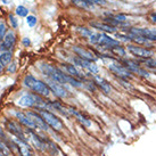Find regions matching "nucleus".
<instances>
[{
	"mask_svg": "<svg viewBox=\"0 0 156 156\" xmlns=\"http://www.w3.org/2000/svg\"><path fill=\"white\" fill-rule=\"evenodd\" d=\"M18 105H21L23 107H32V108L37 109H51V105H50V100L47 101L42 98V96L38 95V94H29V95L23 96L22 98L18 100Z\"/></svg>",
	"mask_w": 156,
	"mask_h": 156,
	"instance_id": "nucleus-1",
	"label": "nucleus"
},
{
	"mask_svg": "<svg viewBox=\"0 0 156 156\" xmlns=\"http://www.w3.org/2000/svg\"><path fill=\"white\" fill-rule=\"evenodd\" d=\"M24 86L31 89L32 91H34L35 94L42 96V97H48L50 95V88L48 87L47 83L40 81L38 79H35L32 75H26L24 78Z\"/></svg>",
	"mask_w": 156,
	"mask_h": 156,
	"instance_id": "nucleus-2",
	"label": "nucleus"
},
{
	"mask_svg": "<svg viewBox=\"0 0 156 156\" xmlns=\"http://www.w3.org/2000/svg\"><path fill=\"white\" fill-rule=\"evenodd\" d=\"M41 71L44 72V75H47L48 78L55 82L63 84V86L67 83V74H65L58 67L51 66L49 64H44V65H41Z\"/></svg>",
	"mask_w": 156,
	"mask_h": 156,
	"instance_id": "nucleus-3",
	"label": "nucleus"
},
{
	"mask_svg": "<svg viewBox=\"0 0 156 156\" xmlns=\"http://www.w3.org/2000/svg\"><path fill=\"white\" fill-rule=\"evenodd\" d=\"M37 112L42 116V119H44V122L47 123L48 126H50V128H52L55 131H61L62 129L64 128L63 122H62L54 113L50 112V111H48V109H39V111H37Z\"/></svg>",
	"mask_w": 156,
	"mask_h": 156,
	"instance_id": "nucleus-4",
	"label": "nucleus"
},
{
	"mask_svg": "<svg viewBox=\"0 0 156 156\" xmlns=\"http://www.w3.org/2000/svg\"><path fill=\"white\" fill-rule=\"evenodd\" d=\"M108 69L111 72H113L120 79L129 80V79L132 78V73L123 64H121L120 62H112V63H109Z\"/></svg>",
	"mask_w": 156,
	"mask_h": 156,
	"instance_id": "nucleus-5",
	"label": "nucleus"
},
{
	"mask_svg": "<svg viewBox=\"0 0 156 156\" xmlns=\"http://www.w3.org/2000/svg\"><path fill=\"white\" fill-rule=\"evenodd\" d=\"M128 33L145 38V39H147L151 42H156L155 30H149V29H144V27H131V29L128 30Z\"/></svg>",
	"mask_w": 156,
	"mask_h": 156,
	"instance_id": "nucleus-6",
	"label": "nucleus"
},
{
	"mask_svg": "<svg viewBox=\"0 0 156 156\" xmlns=\"http://www.w3.org/2000/svg\"><path fill=\"white\" fill-rule=\"evenodd\" d=\"M126 50L130 52L131 55H133V56H136V57H139V58H144V59H145V58H149V57L153 56V54H154L151 49L140 47V46H137V44H128Z\"/></svg>",
	"mask_w": 156,
	"mask_h": 156,
	"instance_id": "nucleus-7",
	"label": "nucleus"
},
{
	"mask_svg": "<svg viewBox=\"0 0 156 156\" xmlns=\"http://www.w3.org/2000/svg\"><path fill=\"white\" fill-rule=\"evenodd\" d=\"M26 138L29 141L32 143V145L34 146L38 151H41V152H44L46 151V145H44V137H40L37 133H34L32 129H29L27 131H25Z\"/></svg>",
	"mask_w": 156,
	"mask_h": 156,
	"instance_id": "nucleus-8",
	"label": "nucleus"
},
{
	"mask_svg": "<svg viewBox=\"0 0 156 156\" xmlns=\"http://www.w3.org/2000/svg\"><path fill=\"white\" fill-rule=\"evenodd\" d=\"M122 64L126 66L131 73H136V74H138V75H140V76H144V78H148V76H149V73H148L146 69H144L143 67H140L138 62L126 59V61H123Z\"/></svg>",
	"mask_w": 156,
	"mask_h": 156,
	"instance_id": "nucleus-9",
	"label": "nucleus"
},
{
	"mask_svg": "<svg viewBox=\"0 0 156 156\" xmlns=\"http://www.w3.org/2000/svg\"><path fill=\"white\" fill-rule=\"evenodd\" d=\"M6 129H7L12 134H14L17 139H21V140H23V141H27L25 131L23 130L17 123L7 120V121H6Z\"/></svg>",
	"mask_w": 156,
	"mask_h": 156,
	"instance_id": "nucleus-10",
	"label": "nucleus"
},
{
	"mask_svg": "<svg viewBox=\"0 0 156 156\" xmlns=\"http://www.w3.org/2000/svg\"><path fill=\"white\" fill-rule=\"evenodd\" d=\"M97 44L101 48L112 50V49H114L115 47H119V46H120V41L113 39V38L108 37L107 34H105V33H101V34H99V39H98Z\"/></svg>",
	"mask_w": 156,
	"mask_h": 156,
	"instance_id": "nucleus-11",
	"label": "nucleus"
},
{
	"mask_svg": "<svg viewBox=\"0 0 156 156\" xmlns=\"http://www.w3.org/2000/svg\"><path fill=\"white\" fill-rule=\"evenodd\" d=\"M47 84L48 87L50 88L52 94L56 97H58V98H66L69 96V91L63 87V84H59V83L55 82V81H52L50 79L47 81Z\"/></svg>",
	"mask_w": 156,
	"mask_h": 156,
	"instance_id": "nucleus-12",
	"label": "nucleus"
},
{
	"mask_svg": "<svg viewBox=\"0 0 156 156\" xmlns=\"http://www.w3.org/2000/svg\"><path fill=\"white\" fill-rule=\"evenodd\" d=\"M73 62L75 64H78L79 66H81L83 69H88L90 73L95 74V75L99 72V69H98V66L95 64V62L86 61V59H83L81 57H75V58H73Z\"/></svg>",
	"mask_w": 156,
	"mask_h": 156,
	"instance_id": "nucleus-13",
	"label": "nucleus"
},
{
	"mask_svg": "<svg viewBox=\"0 0 156 156\" xmlns=\"http://www.w3.org/2000/svg\"><path fill=\"white\" fill-rule=\"evenodd\" d=\"M26 114H27V115L30 116L31 120L33 121V123H34L35 126H37V129H41V130H44V131L49 130V126L44 122L42 116H41L38 112H27Z\"/></svg>",
	"mask_w": 156,
	"mask_h": 156,
	"instance_id": "nucleus-14",
	"label": "nucleus"
},
{
	"mask_svg": "<svg viewBox=\"0 0 156 156\" xmlns=\"http://www.w3.org/2000/svg\"><path fill=\"white\" fill-rule=\"evenodd\" d=\"M69 112L72 116H74L78 120V122L81 126H83L84 128H90L91 126V121L89 120V117L86 116L83 113H81L78 109H75L74 107H69Z\"/></svg>",
	"mask_w": 156,
	"mask_h": 156,
	"instance_id": "nucleus-15",
	"label": "nucleus"
},
{
	"mask_svg": "<svg viewBox=\"0 0 156 156\" xmlns=\"http://www.w3.org/2000/svg\"><path fill=\"white\" fill-rule=\"evenodd\" d=\"M15 44V34L13 32H7L5 38L2 39V42L0 44V51H9Z\"/></svg>",
	"mask_w": 156,
	"mask_h": 156,
	"instance_id": "nucleus-16",
	"label": "nucleus"
},
{
	"mask_svg": "<svg viewBox=\"0 0 156 156\" xmlns=\"http://www.w3.org/2000/svg\"><path fill=\"white\" fill-rule=\"evenodd\" d=\"M73 51L78 55V57H81L83 59L89 62H95L97 59L96 55L92 51L88 50V49H84L83 47H79V46H74L73 47Z\"/></svg>",
	"mask_w": 156,
	"mask_h": 156,
	"instance_id": "nucleus-17",
	"label": "nucleus"
},
{
	"mask_svg": "<svg viewBox=\"0 0 156 156\" xmlns=\"http://www.w3.org/2000/svg\"><path fill=\"white\" fill-rule=\"evenodd\" d=\"M15 144H16V148H17V151L21 156H34V154L32 152V149H31L30 145L27 144V141H23L21 139L16 138Z\"/></svg>",
	"mask_w": 156,
	"mask_h": 156,
	"instance_id": "nucleus-18",
	"label": "nucleus"
},
{
	"mask_svg": "<svg viewBox=\"0 0 156 156\" xmlns=\"http://www.w3.org/2000/svg\"><path fill=\"white\" fill-rule=\"evenodd\" d=\"M15 116H16V119L18 120V122L24 124L27 129H32V130H33V129H37V126H35V124L33 123V121L31 120L30 116H29L26 113L16 112L15 113Z\"/></svg>",
	"mask_w": 156,
	"mask_h": 156,
	"instance_id": "nucleus-19",
	"label": "nucleus"
},
{
	"mask_svg": "<svg viewBox=\"0 0 156 156\" xmlns=\"http://www.w3.org/2000/svg\"><path fill=\"white\" fill-rule=\"evenodd\" d=\"M94 82H95L96 86L99 88V89H101V91L105 92L106 95H109V94H111V91H112V86H111L105 79L100 78V76H98V75H95V76H94Z\"/></svg>",
	"mask_w": 156,
	"mask_h": 156,
	"instance_id": "nucleus-20",
	"label": "nucleus"
},
{
	"mask_svg": "<svg viewBox=\"0 0 156 156\" xmlns=\"http://www.w3.org/2000/svg\"><path fill=\"white\" fill-rule=\"evenodd\" d=\"M90 25L94 27V29H97V30L101 31V32H105V33H114L116 32V27L115 26H112L107 24V23H101V22H91Z\"/></svg>",
	"mask_w": 156,
	"mask_h": 156,
	"instance_id": "nucleus-21",
	"label": "nucleus"
},
{
	"mask_svg": "<svg viewBox=\"0 0 156 156\" xmlns=\"http://www.w3.org/2000/svg\"><path fill=\"white\" fill-rule=\"evenodd\" d=\"M50 105H51V109H56L59 113H62L63 115H66V116H71V114L69 112V107H66L62 104L61 101H51L50 100Z\"/></svg>",
	"mask_w": 156,
	"mask_h": 156,
	"instance_id": "nucleus-22",
	"label": "nucleus"
},
{
	"mask_svg": "<svg viewBox=\"0 0 156 156\" xmlns=\"http://www.w3.org/2000/svg\"><path fill=\"white\" fill-rule=\"evenodd\" d=\"M63 66L65 67L66 72H67V74H69V75H71V76H74V78H76V79L82 78L81 73L79 72L78 69H76V67H75L74 65H72V64H63Z\"/></svg>",
	"mask_w": 156,
	"mask_h": 156,
	"instance_id": "nucleus-23",
	"label": "nucleus"
},
{
	"mask_svg": "<svg viewBox=\"0 0 156 156\" xmlns=\"http://www.w3.org/2000/svg\"><path fill=\"white\" fill-rule=\"evenodd\" d=\"M12 52L10 51H4L0 54V64L4 66V65H8L10 61H12Z\"/></svg>",
	"mask_w": 156,
	"mask_h": 156,
	"instance_id": "nucleus-24",
	"label": "nucleus"
},
{
	"mask_svg": "<svg viewBox=\"0 0 156 156\" xmlns=\"http://www.w3.org/2000/svg\"><path fill=\"white\" fill-rule=\"evenodd\" d=\"M143 63L148 69H156V58H153V57L145 58L143 61Z\"/></svg>",
	"mask_w": 156,
	"mask_h": 156,
	"instance_id": "nucleus-25",
	"label": "nucleus"
},
{
	"mask_svg": "<svg viewBox=\"0 0 156 156\" xmlns=\"http://www.w3.org/2000/svg\"><path fill=\"white\" fill-rule=\"evenodd\" d=\"M73 1L74 5H76L78 7H80V8H90L92 5H90L89 2H88L87 0H72Z\"/></svg>",
	"mask_w": 156,
	"mask_h": 156,
	"instance_id": "nucleus-26",
	"label": "nucleus"
},
{
	"mask_svg": "<svg viewBox=\"0 0 156 156\" xmlns=\"http://www.w3.org/2000/svg\"><path fill=\"white\" fill-rule=\"evenodd\" d=\"M0 151L4 153L6 156H9L10 155V148L7 146V144H6V141L5 140H2V139L0 138Z\"/></svg>",
	"mask_w": 156,
	"mask_h": 156,
	"instance_id": "nucleus-27",
	"label": "nucleus"
},
{
	"mask_svg": "<svg viewBox=\"0 0 156 156\" xmlns=\"http://www.w3.org/2000/svg\"><path fill=\"white\" fill-rule=\"evenodd\" d=\"M78 31L83 35V37L89 38V39H90L91 37L94 35V32H92V31H90L89 29H86V27H78Z\"/></svg>",
	"mask_w": 156,
	"mask_h": 156,
	"instance_id": "nucleus-28",
	"label": "nucleus"
},
{
	"mask_svg": "<svg viewBox=\"0 0 156 156\" xmlns=\"http://www.w3.org/2000/svg\"><path fill=\"white\" fill-rule=\"evenodd\" d=\"M111 17L113 18V20H115L116 22L121 23V24H124V22L126 21V15H124V14H116V15H111Z\"/></svg>",
	"mask_w": 156,
	"mask_h": 156,
	"instance_id": "nucleus-29",
	"label": "nucleus"
},
{
	"mask_svg": "<svg viewBox=\"0 0 156 156\" xmlns=\"http://www.w3.org/2000/svg\"><path fill=\"white\" fill-rule=\"evenodd\" d=\"M111 51L114 52V54H116L117 56H126V50L123 47H121V46L115 47L114 49H112Z\"/></svg>",
	"mask_w": 156,
	"mask_h": 156,
	"instance_id": "nucleus-30",
	"label": "nucleus"
},
{
	"mask_svg": "<svg viewBox=\"0 0 156 156\" xmlns=\"http://www.w3.org/2000/svg\"><path fill=\"white\" fill-rule=\"evenodd\" d=\"M16 14H17L18 16H21V17H24V16H26L29 14V10L24 6H18L17 8H16Z\"/></svg>",
	"mask_w": 156,
	"mask_h": 156,
	"instance_id": "nucleus-31",
	"label": "nucleus"
},
{
	"mask_svg": "<svg viewBox=\"0 0 156 156\" xmlns=\"http://www.w3.org/2000/svg\"><path fill=\"white\" fill-rule=\"evenodd\" d=\"M26 22H27L29 26L33 27V26L37 24V18H35V16H32V15H30V16H27V17H26Z\"/></svg>",
	"mask_w": 156,
	"mask_h": 156,
	"instance_id": "nucleus-32",
	"label": "nucleus"
},
{
	"mask_svg": "<svg viewBox=\"0 0 156 156\" xmlns=\"http://www.w3.org/2000/svg\"><path fill=\"white\" fill-rule=\"evenodd\" d=\"M5 35H6V25L2 21H0V41L1 39H4Z\"/></svg>",
	"mask_w": 156,
	"mask_h": 156,
	"instance_id": "nucleus-33",
	"label": "nucleus"
},
{
	"mask_svg": "<svg viewBox=\"0 0 156 156\" xmlns=\"http://www.w3.org/2000/svg\"><path fill=\"white\" fill-rule=\"evenodd\" d=\"M84 84L88 87V89L91 91V92H95L96 91V83L92 82V81H86L84 82Z\"/></svg>",
	"mask_w": 156,
	"mask_h": 156,
	"instance_id": "nucleus-34",
	"label": "nucleus"
},
{
	"mask_svg": "<svg viewBox=\"0 0 156 156\" xmlns=\"http://www.w3.org/2000/svg\"><path fill=\"white\" fill-rule=\"evenodd\" d=\"M120 84L126 89H132V86L129 82H126V80H124V79H120Z\"/></svg>",
	"mask_w": 156,
	"mask_h": 156,
	"instance_id": "nucleus-35",
	"label": "nucleus"
},
{
	"mask_svg": "<svg viewBox=\"0 0 156 156\" xmlns=\"http://www.w3.org/2000/svg\"><path fill=\"white\" fill-rule=\"evenodd\" d=\"M88 2L90 5H105L106 2H105V0H87Z\"/></svg>",
	"mask_w": 156,
	"mask_h": 156,
	"instance_id": "nucleus-36",
	"label": "nucleus"
},
{
	"mask_svg": "<svg viewBox=\"0 0 156 156\" xmlns=\"http://www.w3.org/2000/svg\"><path fill=\"white\" fill-rule=\"evenodd\" d=\"M9 20H10V22L13 24V27H17V22H16V20H15L13 15H9Z\"/></svg>",
	"mask_w": 156,
	"mask_h": 156,
	"instance_id": "nucleus-37",
	"label": "nucleus"
},
{
	"mask_svg": "<svg viewBox=\"0 0 156 156\" xmlns=\"http://www.w3.org/2000/svg\"><path fill=\"white\" fill-rule=\"evenodd\" d=\"M151 21H152L153 23H155V24H156V12H155V13L151 14Z\"/></svg>",
	"mask_w": 156,
	"mask_h": 156,
	"instance_id": "nucleus-38",
	"label": "nucleus"
},
{
	"mask_svg": "<svg viewBox=\"0 0 156 156\" xmlns=\"http://www.w3.org/2000/svg\"><path fill=\"white\" fill-rule=\"evenodd\" d=\"M23 44H25V46H29V44H30V39H29V38H25V39H23Z\"/></svg>",
	"mask_w": 156,
	"mask_h": 156,
	"instance_id": "nucleus-39",
	"label": "nucleus"
},
{
	"mask_svg": "<svg viewBox=\"0 0 156 156\" xmlns=\"http://www.w3.org/2000/svg\"><path fill=\"white\" fill-rule=\"evenodd\" d=\"M15 69H16V66H15V64H13V66H12V67H10V66L8 67L9 72H15Z\"/></svg>",
	"mask_w": 156,
	"mask_h": 156,
	"instance_id": "nucleus-40",
	"label": "nucleus"
},
{
	"mask_svg": "<svg viewBox=\"0 0 156 156\" xmlns=\"http://www.w3.org/2000/svg\"><path fill=\"white\" fill-rule=\"evenodd\" d=\"M1 69H2V65L0 64V72H1Z\"/></svg>",
	"mask_w": 156,
	"mask_h": 156,
	"instance_id": "nucleus-41",
	"label": "nucleus"
}]
</instances>
